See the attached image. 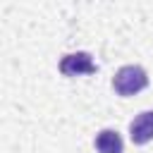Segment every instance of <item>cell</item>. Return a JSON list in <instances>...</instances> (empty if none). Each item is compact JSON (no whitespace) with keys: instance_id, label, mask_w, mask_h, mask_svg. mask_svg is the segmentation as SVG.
<instances>
[{"instance_id":"4","label":"cell","mask_w":153,"mask_h":153,"mask_svg":"<svg viewBox=\"0 0 153 153\" xmlns=\"http://www.w3.org/2000/svg\"><path fill=\"white\" fill-rule=\"evenodd\" d=\"M96 148L98 153H122V136L115 129H103L96 136Z\"/></svg>"},{"instance_id":"1","label":"cell","mask_w":153,"mask_h":153,"mask_svg":"<svg viewBox=\"0 0 153 153\" xmlns=\"http://www.w3.org/2000/svg\"><path fill=\"white\" fill-rule=\"evenodd\" d=\"M112 86L120 96H134V93H139L148 86V76L139 65H124V67L117 69Z\"/></svg>"},{"instance_id":"2","label":"cell","mask_w":153,"mask_h":153,"mask_svg":"<svg viewBox=\"0 0 153 153\" xmlns=\"http://www.w3.org/2000/svg\"><path fill=\"white\" fill-rule=\"evenodd\" d=\"M60 72L65 76H79V74H93L96 62L91 60L88 53H72L60 60Z\"/></svg>"},{"instance_id":"3","label":"cell","mask_w":153,"mask_h":153,"mask_svg":"<svg viewBox=\"0 0 153 153\" xmlns=\"http://www.w3.org/2000/svg\"><path fill=\"white\" fill-rule=\"evenodd\" d=\"M129 136L136 146H143L153 139V110H146L141 115H136L129 124Z\"/></svg>"}]
</instances>
